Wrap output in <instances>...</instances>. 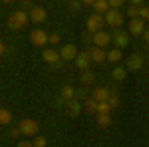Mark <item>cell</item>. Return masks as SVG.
<instances>
[{
	"label": "cell",
	"mask_w": 149,
	"mask_h": 147,
	"mask_svg": "<svg viewBox=\"0 0 149 147\" xmlns=\"http://www.w3.org/2000/svg\"><path fill=\"white\" fill-rule=\"evenodd\" d=\"M32 143H34V147H46V137H34V141H32Z\"/></svg>",
	"instance_id": "obj_28"
},
{
	"label": "cell",
	"mask_w": 149,
	"mask_h": 147,
	"mask_svg": "<svg viewBox=\"0 0 149 147\" xmlns=\"http://www.w3.org/2000/svg\"><path fill=\"white\" fill-rule=\"evenodd\" d=\"M92 6H93V10H95V14H105V12L109 10V4H107V0H95Z\"/></svg>",
	"instance_id": "obj_17"
},
{
	"label": "cell",
	"mask_w": 149,
	"mask_h": 147,
	"mask_svg": "<svg viewBox=\"0 0 149 147\" xmlns=\"http://www.w3.org/2000/svg\"><path fill=\"white\" fill-rule=\"evenodd\" d=\"M119 60H121V50H119V48H113V50H109V52H107V62L117 64Z\"/></svg>",
	"instance_id": "obj_20"
},
{
	"label": "cell",
	"mask_w": 149,
	"mask_h": 147,
	"mask_svg": "<svg viewBox=\"0 0 149 147\" xmlns=\"http://www.w3.org/2000/svg\"><path fill=\"white\" fill-rule=\"evenodd\" d=\"M125 0H107V4H109V8H119L121 4H123Z\"/></svg>",
	"instance_id": "obj_33"
},
{
	"label": "cell",
	"mask_w": 149,
	"mask_h": 147,
	"mask_svg": "<svg viewBox=\"0 0 149 147\" xmlns=\"http://www.w3.org/2000/svg\"><path fill=\"white\" fill-rule=\"evenodd\" d=\"M139 18H141L143 22H149V8L147 6H141V8H139Z\"/></svg>",
	"instance_id": "obj_26"
},
{
	"label": "cell",
	"mask_w": 149,
	"mask_h": 147,
	"mask_svg": "<svg viewBox=\"0 0 149 147\" xmlns=\"http://www.w3.org/2000/svg\"><path fill=\"white\" fill-rule=\"evenodd\" d=\"M95 0H81V4H93Z\"/></svg>",
	"instance_id": "obj_40"
},
{
	"label": "cell",
	"mask_w": 149,
	"mask_h": 147,
	"mask_svg": "<svg viewBox=\"0 0 149 147\" xmlns=\"http://www.w3.org/2000/svg\"><path fill=\"white\" fill-rule=\"evenodd\" d=\"M143 38H145V40H147V42H149V28H147V30H145V32H143Z\"/></svg>",
	"instance_id": "obj_39"
},
{
	"label": "cell",
	"mask_w": 149,
	"mask_h": 147,
	"mask_svg": "<svg viewBox=\"0 0 149 147\" xmlns=\"http://www.w3.org/2000/svg\"><path fill=\"white\" fill-rule=\"evenodd\" d=\"M16 147H34V143H32V141H24V139H22V141H18V145H16Z\"/></svg>",
	"instance_id": "obj_34"
},
{
	"label": "cell",
	"mask_w": 149,
	"mask_h": 147,
	"mask_svg": "<svg viewBox=\"0 0 149 147\" xmlns=\"http://www.w3.org/2000/svg\"><path fill=\"white\" fill-rule=\"evenodd\" d=\"M103 20H105V24H109V26H113V28H119V26L123 24V14L117 10V8H109V10L105 12Z\"/></svg>",
	"instance_id": "obj_3"
},
{
	"label": "cell",
	"mask_w": 149,
	"mask_h": 147,
	"mask_svg": "<svg viewBox=\"0 0 149 147\" xmlns=\"http://www.w3.org/2000/svg\"><path fill=\"white\" fill-rule=\"evenodd\" d=\"M18 129L22 131V135L34 137V135H38V129H40V125H38V121L30 119V117H26V119H22V121L18 123Z\"/></svg>",
	"instance_id": "obj_2"
},
{
	"label": "cell",
	"mask_w": 149,
	"mask_h": 147,
	"mask_svg": "<svg viewBox=\"0 0 149 147\" xmlns=\"http://www.w3.org/2000/svg\"><path fill=\"white\" fill-rule=\"evenodd\" d=\"M125 76H127V68H119V66H117V68H115L113 72H111V78L117 79V82L125 79Z\"/></svg>",
	"instance_id": "obj_23"
},
{
	"label": "cell",
	"mask_w": 149,
	"mask_h": 147,
	"mask_svg": "<svg viewBox=\"0 0 149 147\" xmlns=\"http://www.w3.org/2000/svg\"><path fill=\"white\" fill-rule=\"evenodd\" d=\"M109 123H111L109 113H97V125L100 127H109Z\"/></svg>",
	"instance_id": "obj_22"
},
{
	"label": "cell",
	"mask_w": 149,
	"mask_h": 147,
	"mask_svg": "<svg viewBox=\"0 0 149 147\" xmlns=\"http://www.w3.org/2000/svg\"><path fill=\"white\" fill-rule=\"evenodd\" d=\"M12 123V113L4 107H0V125H10Z\"/></svg>",
	"instance_id": "obj_21"
},
{
	"label": "cell",
	"mask_w": 149,
	"mask_h": 147,
	"mask_svg": "<svg viewBox=\"0 0 149 147\" xmlns=\"http://www.w3.org/2000/svg\"><path fill=\"white\" fill-rule=\"evenodd\" d=\"M109 95H111V93H109V90H107V88H95L92 98L100 103V102H107V100H109Z\"/></svg>",
	"instance_id": "obj_15"
},
{
	"label": "cell",
	"mask_w": 149,
	"mask_h": 147,
	"mask_svg": "<svg viewBox=\"0 0 149 147\" xmlns=\"http://www.w3.org/2000/svg\"><path fill=\"white\" fill-rule=\"evenodd\" d=\"M131 2V6H135V8H141V4H143V0H129Z\"/></svg>",
	"instance_id": "obj_36"
},
{
	"label": "cell",
	"mask_w": 149,
	"mask_h": 147,
	"mask_svg": "<svg viewBox=\"0 0 149 147\" xmlns=\"http://www.w3.org/2000/svg\"><path fill=\"white\" fill-rule=\"evenodd\" d=\"M22 6H24V8H34V6H32V2H30V0H22Z\"/></svg>",
	"instance_id": "obj_37"
},
{
	"label": "cell",
	"mask_w": 149,
	"mask_h": 147,
	"mask_svg": "<svg viewBox=\"0 0 149 147\" xmlns=\"http://www.w3.org/2000/svg\"><path fill=\"white\" fill-rule=\"evenodd\" d=\"M66 111H68V115H72V117H78L81 111V103L80 100H70V102H66Z\"/></svg>",
	"instance_id": "obj_14"
},
{
	"label": "cell",
	"mask_w": 149,
	"mask_h": 147,
	"mask_svg": "<svg viewBox=\"0 0 149 147\" xmlns=\"http://www.w3.org/2000/svg\"><path fill=\"white\" fill-rule=\"evenodd\" d=\"M76 100H86V91L78 90V91H76Z\"/></svg>",
	"instance_id": "obj_35"
},
{
	"label": "cell",
	"mask_w": 149,
	"mask_h": 147,
	"mask_svg": "<svg viewBox=\"0 0 149 147\" xmlns=\"http://www.w3.org/2000/svg\"><path fill=\"white\" fill-rule=\"evenodd\" d=\"M76 56H78V50H76V46H74V44H66V46H62V50H60V58H62L64 62L76 60Z\"/></svg>",
	"instance_id": "obj_9"
},
{
	"label": "cell",
	"mask_w": 149,
	"mask_h": 147,
	"mask_svg": "<svg viewBox=\"0 0 149 147\" xmlns=\"http://www.w3.org/2000/svg\"><path fill=\"white\" fill-rule=\"evenodd\" d=\"M2 2H14V0H2Z\"/></svg>",
	"instance_id": "obj_41"
},
{
	"label": "cell",
	"mask_w": 149,
	"mask_h": 147,
	"mask_svg": "<svg viewBox=\"0 0 149 147\" xmlns=\"http://www.w3.org/2000/svg\"><path fill=\"white\" fill-rule=\"evenodd\" d=\"M8 135H10L12 139H18V137L22 135V131H20L18 127H12V129H10V133H8Z\"/></svg>",
	"instance_id": "obj_32"
},
{
	"label": "cell",
	"mask_w": 149,
	"mask_h": 147,
	"mask_svg": "<svg viewBox=\"0 0 149 147\" xmlns=\"http://www.w3.org/2000/svg\"><path fill=\"white\" fill-rule=\"evenodd\" d=\"M84 107H86V111H88V113H97V102H95L93 98H86Z\"/></svg>",
	"instance_id": "obj_19"
},
{
	"label": "cell",
	"mask_w": 149,
	"mask_h": 147,
	"mask_svg": "<svg viewBox=\"0 0 149 147\" xmlns=\"http://www.w3.org/2000/svg\"><path fill=\"white\" fill-rule=\"evenodd\" d=\"M74 62H76V66H78L81 72H84V70H88V68H90V62H92L90 52H80V54L76 56V60H74Z\"/></svg>",
	"instance_id": "obj_12"
},
{
	"label": "cell",
	"mask_w": 149,
	"mask_h": 147,
	"mask_svg": "<svg viewBox=\"0 0 149 147\" xmlns=\"http://www.w3.org/2000/svg\"><path fill=\"white\" fill-rule=\"evenodd\" d=\"M145 32V22L141 20V18H131V22H129V34L137 36V34H143Z\"/></svg>",
	"instance_id": "obj_11"
},
{
	"label": "cell",
	"mask_w": 149,
	"mask_h": 147,
	"mask_svg": "<svg viewBox=\"0 0 149 147\" xmlns=\"http://www.w3.org/2000/svg\"><path fill=\"white\" fill-rule=\"evenodd\" d=\"M81 84H84V86L93 84V74L90 72V70H84V74H81Z\"/></svg>",
	"instance_id": "obj_24"
},
{
	"label": "cell",
	"mask_w": 149,
	"mask_h": 147,
	"mask_svg": "<svg viewBox=\"0 0 149 147\" xmlns=\"http://www.w3.org/2000/svg\"><path fill=\"white\" fill-rule=\"evenodd\" d=\"M105 24V20H103V16L102 14H92L90 18H88V22H86V28L90 30V32H100L102 30V26Z\"/></svg>",
	"instance_id": "obj_4"
},
{
	"label": "cell",
	"mask_w": 149,
	"mask_h": 147,
	"mask_svg": "<svg viewBox=\"0 0 149 147\" xmlns=\"http://www.w3.org/2000/svg\"><path fill=\"white\" fill-rule=\"evenodd\" d=\"M127 16H129V18H137V16H139V8H135V6H129Z\"/></svg>",
	"instance_id": "obj_30"
},
{
	"label": "cell",
	"mask_w": 149,
	"mask_h": 147,
	"mask_svg": "<svg viewBox=\"0 0 149 147\" xmlns=\"http://www.w3.org/2000/svg\"><path fill=\"white\" fill-rule=\"evenodd\" d=\"M68 6H70V10H72V12H78L81 8V0H70Z\"/></svg>",
	"instance_id": "obj_27"
},
{
	"label": "cell",
	"mask_w": 149,
	"mask_h": 147,
	"mask_svg": "<svg viewBox=\"0 0 149 147\" xmlns=\"http://www.w3.org/2000/svg\"><path fill=\"white\" fill-rule=\"evenodd\" d=\"M92 42H93V46H97V48H105L107 44H111V36L107 34V32H95L93 34V38H92Z\"/></svg>",
	"instance_id": "obj_8"
},
{
	"label": "cell",
	"mask_w": 149,
	"mask_h": 147,
	"mask_svg": "<svg viewBox=\"0 0 149 147\" xmlns=\"http://www.w3.org/2000/svg\"><path fill=\"white\" fill-rule=\"evenodd\" d=\"M48 42H50V44H54V46H56L58 42H60V34H56V32H52V34H48Z\"/></svg>",
	"instance_id": "obj_29"
},
{
	"label": "cell",
	"mask_w": 149,
	"mask_h": 147,
	"mask_svg": "<svg viewBox=\"0 0 149 147\" xmlns=\"http://www.w3.org/2000/svg\"><path fill=\"white\" fill-rule=\"evenodd\" d=\"M30 42L34 46H38V48H42V46L48 44V34L44 30H40V28H34V30L30 32Z\"/></svg>",
	"instance_id": "obj_5"
},
{
	"label": "cell",
	"mask_w": 149,
	"mask_h": 147,
	"mask_svg": "<svg viewBox=\"0 0 149 147\" xmlns=\"http://www.w3.org/2000/svg\"><path fill=\"white\" fill-rule=\"evenodd\" d=\"M28 14L24 10H16V12H12L10 14V18H8V28L10 30H22L24 26L28 24Z\"/></svg>",
	"instance_id": "obj_1"
},
{
	"label": "cell",
	"mask_w": 149,
	"mask_h": 147,
	"mask_svg": "<svg viewBox=\"0 0 149 147\" xmlns=\"http://www.w3.org/2000/svg\"><path fill=\"white\" fill-rule=\"evenodd\" d=\"M107 102H109V105H111V109H115V107L119 105V98H117V95H109Z\"/></svg>",
	"instance_id": "obj_31"
},
{
	"label": "cell",
	"mask_w": 149,
	"mask_h": 147,
	"mask_svg": "<svg viewBox=\"0 0 149 147\" xmlns=\"http://www.w3.org/2000/svg\"><path fill=\"white\" fill-rule=\"evenodd\" d=\"M111 42L115 44V48H125L127 44H129V34H125V32H121L119 28H115V32H113V36H111Z\"/></svg>",
	"instance_id": "obj_6"
},
{
	"label": "cell",
	"mask_w": 149,
	"mask_h": 147,
	"mask_svg": "<svg viewBox=\"0 0 149 147\" xmlns=\"http://www.w3.org/2000/svg\"><path fill=\"white\" fill-rule=\"evenodd\" d=\"M60 98H64L66 102H70V100L76 98V90H74L72 86H64V88H62V93H60Z\"/></svg>",
	"instance_id": "obj_18"
},
{
	"label": "cell",
	"mask_w": 149,
	"mask_h": 147,
	"mask_svg": "<svg viewBox=\"0 0 149 147\" xmlns=\"http://www.w3.org/2000/svg\"><path fill=\"white\" fill-rule=\"evenodd\" d=\"M90 58H92V62H95V64H102L103 60H107V52H105L103 48L93 46L92 50H90Z\"/></svg>",
	"instance_id": "obj_13"
},
{
	"label": "cell",
	"mask_w": 149,
	"mask_h": 147,
	"mask_svg": "<svg viewBox=\"0 0 149 147\" xmlns=\"http://www.w3.org/2000/svg\"><path fill=\"white\" fill-rule=\"evenodd\" d=\"M141 66H143V58L139 54H133L127 58V70H139Z\"/></svg>",
	"instance_id": "obj_16"
},
{
	"label": "cell",
	"mask_w": 149,
	"mask_h": 147,
	"mask_svg": "<svg viewBox=\"0 0 149 147\" xmlns=\"http://www.w3.org/2000/svg\"><path fill=\"white\" fill-rule=\"evenodd\" d=\"M4 52H6V46L0 42V56H4Z\"/></svg>",
	"instance_id": "obj_38"
},
{
	"label": "cell",
	"mask_w": 149,
	"mask_h": 147,
	"mask_svg": "<svg viewBox=\"0 0 149 147\" xmlns=\"http://www.w3.org/2000/svg\"><path fill=\"white\" fill-rule=\"evenodd\" d=\"M42 58H44V62H48V64H54V66H58L60 64V52H56L54 48H46L44 52H42Z\"/></svg>",
	"instance_id": "obj_10"
},
{
	"label": "cell",
	"mask_w": 149,
	"mask_h": 147,
	"mask_svg": "<svg viewBox=\"0 0 149 147\" xmlns=\"http://www.w3.org/2000/svg\"><path fill=\"white\" fill-rule=\"evenodd\" d=\"M28 18H30L32 22L40 24V22H44V20L48 18V14H46V10H44L42 6H34V8H30V12H28Z\"/></svg>",
	"instance_id": "obj_7"
},
{
	"label": "cell",
	"mask_w": 149,
	"mask_h": 147,
	"mask_svg": "<svg viewBox=\"0 0 149 147\" xmlns=\"http://www.w3.org/2000/svg\"><path fill=\"white\" fill-rule=\"evenodd\" d=\"M109 111H111L109 102H100L97 103V113H109Z\"/></svg>",
	"instance_id": "obj_25"
}]
</instances>
